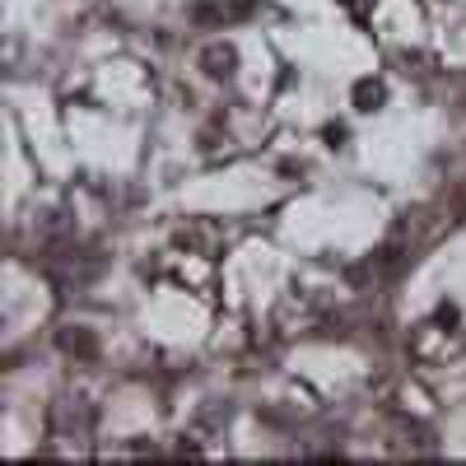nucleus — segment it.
Listing matches in <instances>:
<instances>
[{"mask_svg": "<svg viewBox=\"0 0 466 466\" xmlns=\"http://www.w3.org/2000/svg\"><path fill=\"white\" fill-rule=\"evenodd\" d=\"M66 350H79V355H93V336H84V331H66Z\"/></svg>", "mask_w": 466, "mask_h": 466, "instance_id": "3", "label": "nucleus"}, {"mask_svg": "<svg viewBox=\"0 0 466 466\" xmlns=\"http://www.w3.org/2000/svg\"><path fill=\"white\" fill-rule=\"evenodd\" d=\"M200 66H205V75L229 79L233 66H238V52H233V47H224V42H215V47H205V52H200Z\"/></svg>", "mask_w": 466, "mask_h": 466, "instance_id": "1", "label": "nucleus"}, {"mask_svg": "<svg viewBox=\"0 0 466 466\" xmlns=\"http://www.w3.org/2000/svg\"><path fill=\"white\" fill-rule=\"evenodd\" d=\"M355 98H359V108H382V84H368V79H364V84H359V89H355Z\"/></svg>", "mask_w": 466, "mask_h": 466, "instance_id": "2", "label": "nucleus"}]
</instances>
